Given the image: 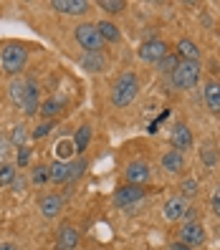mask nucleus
<instances>
[{
	"label": "nucleus",
	"mask_w": 220,
	"mask_h": 250,
	"mask_svg": "<svg viewBox=\"0 0 220 250\" xmlns=\"http://www.w3.org/2000/svg\"><path fill=\"white\" fill-rule=\"evenodd\" d=\"M137 94H139V79H137V73H132V71L122 73V76L111 83V104L116 109L129 106L132 101L137 99Z\"/></svg>",
	"instance_id": "f257e3e1"
},
{
	"label": "nucleus",
	"mask_w": 220,
	"mask_h": 250,
	"mask_svg": "<svg viewBox=\"0 0 220 250\" xmlns=\"http://www.w3.org/2000/svg\"><path fill=\"white\" fill-rule=\"evenodd\" d=\"M28 63V51L21 43H8V46L0 51V68H3L8 76H18Z\"/></svg>",
	"instance_id": "f03ea898"
},
{
	"label": "nucleus",
	"mask_w": 220,
	"mask_h": 250,
	"mask_svg": "<svg viewBox=\"0 0 220 250\" xmlns=\"http://www.w3.org/2000/svg\"><path fill=\"white\" fill-rule=\"evenodd\" d=\"M200 71L202 66L200 63H193V61H180L177 68H175L172 73V86L175 89H180V91H187V89H195L198 81H200Z\"/></svg>",
	"instance_id": "7ed1b4c3"
},
{
	"label": "nucleus",
	"mask_w": 220,
	"mask_h": 250,
	"mask_svg": "<svg viewBox=\"0 0 220 250\" xmlns=\"http://www.w3.org/2000/svg\"><path fill=\"white\" fill-rule=\"evenodd\" d=\"M73 38L86 53H101V48H104V38H101L94 23H79L73 28Z\"/></svg>",
	"instance_id": "20e7f679"
},
{
	"label": "nucleus",
	"mask_w": 220,
	"mask_h": 250,
	"mask_svg": "<svg viewBox=\"0 0 220 250\" xmlns=\"http://www.w3.org/2000/svg\"><path fill=\"white\" fill-rule=\"evenodd\" d=\"M167 53H170V46H167L165 41H159V38H150V41H144L142 46L137 48L139 61H144V63H159Z\"/></svg>",
	"instance_id": "39448f33"
},
{
	"label": "nucleus",
	"mask_w": 220,
	"mask_h": 250,
	"mask_svg": "<svg viewBox=\"0 0 220 250\" xmlns=\"http://www.w3.org/2000/svg\"><path fill=\"white\" fill-rule=\"evenodd\" d=\"M144 187H137V185H122V187H116L114 189V195H111V202H114V208H132V205H137L144 200Z\"/></svg>",
	"instance_id": "423d86ee"
},
{
	"label": "nucleus",
	"mask_w": 220,
	"mask_h": 250,
	"mask_svg": "<svg viewBox=\"0 0 220 250\" xmlns=\"http://www.w3.org/2000/svg\"><path fill=\"white\" fill-rule=\"evenodd\" d=\"M124 180H127V185L144 187L147 182L152 180V167L147 165L144 159H134V162H129V165L124 167Z\"/></svg>",
	"instance_id": "0eeeda50"
},
{
	"label": "nucleus",
	"mask_w": 220,
	"mask_h": 250,
	"mask_svg": "<svg viewBox=\"0 0 220 250\" xmlns=\"http://www.w3.org/2000/svg\"><path fill=\"white\" fill-rule=\"evenodd\" d=\"M208 238V230L200 220H193V223H182V230H180V243H185L187 248H198L205 243Z\"/></svg>",
	"instance_id": "6e6552de"
},
{
	"label": "nucleus",
	"mask_w": 220,
	"mask_h": 250,
	"mask_svg": "<svg viewBox=\"0 0 220 250\" xmlns=\"http://www.w3.org/2000/svg\"><path fill=\"white\" fill-rule=\"evenodd\" d=\"M187 200L182 197V195H172L165 205H162V217L167 220V223H177V220H182L185 217V212H187Z\"/></svg>",
	"instance_id": "1a4fd4ad"
},
{
	"label": "nucleus",
	"mask_w": 220,
	"mask_h": 250,
	"mask_svg": "<svg viewBox=\"0 0 220 250\" xmlns=\"http://www.w3.org/2000/svg\"><path fill=\"white\" fill-rule=\"evenodd\" d=\"M170 144H172V149H177V152H185L193 146V131H190L187 124H175L170 129Z\"/></svg>",
	"instance_id": "9d476101"
},
{
	"label": "nucleus",
	"mask_w": 220,
	"mask_h": 250,
	"mask_svg": "<svg viewBox=\"0 0 220 250\" xmlns=\"http://www.w3.org/2000/svg\"><path fill=\"white\" fill-rule=\"evenodd\" d=\"M23 114L25 116H36L41 109V91H38V83L33 79H28L25 83V96H23Z\"/></svg>",
	"instance_id": "9b49d317"
},
{
	"label": "nucleus",
	"mask_w": 220,
	"mask_h": 250,
	"mask_svg": "<svg viewBox=\"0 0 220 250\" xmlns=\"http://www.w3.org/2000/svg\"><path fill=\"white\" fill-rule=\"evenodd\" d=\"M51 8L64 16H84L91 8L89 0H51Z\"/></svg>",
	"instance_id": "f8f14e48"
},
{
	"label": "nucleus",
	"mask_w": 220,
	"mask_h": 250,
	"mask_svg": "<svg viewBox=\"0 0 220 250\" xmlns=\"http://www.w3.org/2000/svg\"><path fill=\"white\" fill-rule=\"evenodd\" d=\"M38 208H41V215L46 217V220H53V217L61 215V210H64V200H61V195L48 192V195H43V197H41Z\"/></svg>",
	"instance_id": "ddd939ff"
},
{
	"label": "nucleus",
	"mask_w": 220,
	"mask_h": 250,
	"mask_svg": "<svg viewBox=\"0 0 220 250\" xmlns=\"http://www.w3.org/2000/svg\"><path fill=\"white\" fill-rule=\"evenodd\" d=\"M79 240H81L79 230L73 225H64L61 230H58V235H56V250H76Z\"/></svg>",
	"instance_id": "4468645a"
},
{
	"label": "nucleus",
	"mask_w": 220,
	"mask_h": 250,
	"mask_svg": "<svg viewBox=\"0 0 220 250\" xmlns=\"http://www.w3.org/2000/svg\"><path fill=\"white\" fill-rule=\"evenodd\" d=\"M202 99H205V106H208L213 114H220V81L210 79L202 83Z\"/></svg>",
	"instance_id": "2eb2a0df"
},
{
	"label": "nucleus",
	"mask_w": 220,
	"mask_h": 250,
	"mask_svg": "<svg viewBox=\"0 0 220 250\" xmlns=\"http://www.w3.org/2000/svg\"><path fill=\"white\" fill-rule=\"evenodd\" d=\"M159 165H162V169L167 174H180L185 169V152H177V149H170L162 154V159H159Z\"/></svg>",
	"instance_id": "dca6fc26"
},
{
	"label": "nucleus",
	"mask_w": 220,
	"mask_h": 250,
	"mask_svg": "<svg viewBox=\"0 0 220 250\" xmlns=\"http://www.w3.org/2000/svg\"><path fill=\"white\" fill-rule=\"evenodd\" d=\"M175 48H177V53H175V56H177L180 61H193V63H200L202 51L198 48V43H195V41H190V38H180Z\"/></svg>",
	"instance_id": "f3484780"
},
{
	"label": "nucleus",
	"mask_w": 220,
	"mask_h": 250,
	"mask_svg": "<svg viewBox=\"0 0 220 250\" xmlns=\"http://www.w3.org/2000/svg\"><path fill=\"white\" fill-rule=\"evenodd\" d=\"M79 63H81L84 71H89V73H101L107 68V58H104V53H84Z\"/></svg>",
	"instance_id": "a211bd4d"
},
{
	"label": "nucleus",
	"mask_w": 220,
	"mask_h": 250,
	"mask_svg": "<svg viewBox=\"0 0 220 250\" xmlns=\"http://www.w3.org/2000/svg\"><path fill=\"white\" fill-rule=\"evenodd\" d=\"M51 169V182L53 185H66L71 182V162H53V165H48Z\"/></svg>",
	"instance_id": "6ab92c4d"
},
{
	"label": "nucleus",
	"mask_w": 220,
	"mask_h": 250,
	"mask_svg": "<svg viewBox=\"0 0 220 250\" xmlns=\"http://www.w3.org/2000/svg\"><path fill=\"white\" fill-rule=\"evenodd\" d=\"M25 83H28V81H25V79H18V76L13 79L10 83H8V99H10V104H13V106H18V109L23 106V96H25Z\"/></svg>",
	"instance_id": "aec40b11"
},
{
	"label": "nucleus",
	"mask_w": 220,
	"mask_h": 250,
	"mask_svg": "<svg viewBox=\"0 0 220 250\" xmlns=\"http://www.w3.org/2000/svg\"><path fill=\"white\" fill-rule=\"evenodd\" d=\"M38 111H41V116H43L46 122H53L56 116L64 111V101H61V99H56V96H51V99H46V101H43Z\"/></svg>",
	"instance_id": "412c9836"
},
{
	"label": "nucleus",
	"mask_w": 220,
	"mask_h": 250,
	"mask_svg": "<svg viewBox=\"0 0 220 250\" xmlns=\"http://www.w3.org/2000/svg\"><path fill=\"white\" fill-rule=\"evenodd\" d=\"M96 31L101 33V38L109 41V43H116V41H122V28L111 23V21H99L96 23Z\"/></svg>",
	"instance_id": "4be33fe9"
},
{
	"label": "nucleus",
	"mask_w": 220,
	"mask_h": 250,
	"mask_svg": "<svg viewBox=\"0 0 220 250\" xmlns=\"http://www.w3.org/2000/svg\"><path fill=\"white\" fill-rule=\"evenodd\" d=\"M73 149H76V154H81V152H86V146H89V142H91V126L89 124H84V126H79L76 129V134H73Z\"/></svg>",
	"instance_id": "5701e85b"
},
{
	"label": "nucleus",
	"mask_w": 220,
	"mask_h": 250,
	"mask_svg": "<svg viewBox=\"0 0 220 250\" xmlns=\"http://www.w3.org/2000/svg\"><path fill=\"white\" fill-rule=\"evenodd\" d=\"M53 152H56V159H58V162H71L73 154H76V149H73V142H71V139H61V142L53 146Z\"/></svg>",
	"instance_id": "b1692460"
},
{
	"label": "nucleus",
	"mask_w": 220,
	"mask_h": 250,
	"mask_svg": "<svg viewBox=\"0 0 220 250\" xmlns=\"http://www.w3.org/2000/svg\"><path fill=\"white\" fill-rule=\"evenodd\" d=\"M177 63H180V58L177 56H175L172 51L162 58V61H159V63H154L157 66V71L159 73H162V76H172V73H175V68H177Z\"/></svg>",
	"instance_id": "393cba45"
},
{
	"label": "nucleus",
	"mask_w": 220,
	"mask_h": 250,
	"mask_svg": "<svg viewBox=\"0 0 220 250\" xmlns=\"http://www.w3.org/2000/svg\"><path fill=\"white\" fill-rule=\"evenodd\" d=\"M18 177V167L16 165H0V187H10L13 182H16Z\"/></svg>",
	"instance_id": "a878e982"
},
{
	"label": "nucleus",
	"mask_w": 220,
	"mask_h": 250,
	"mask_svg": "<svg viewBox=\"0 0 220 250\" xmlns=\"http://www.w3.org/2000/svg\"><path fill=\"white\" fill-rule=\"evenodd\" d=\"M8 142H10L13 146H18V149H21V146H25V142H28V129H25L23 124H16V126L10 129Z\"/></svg>",
	"instance_id": "bb28decb"
},
{
	"label": "nucleus",
	"mask_w": 220,
	"mask_h": 250,
	"mask_svg": "<svg viewBox=\"0 0 220 250\" xmlns=\"http://www.w3.org/2000/svg\"><path fill=\"white\" fill-rule=\"evenodd\" d=\"M31 182H33L36 187L51 182V169H48V165H36L33 172H31Z\"/></svg>",
	"instance_id": "cd10ccee"
},
{
	"label": "nucleus",
	"mask_w": 220,
	"mask_h": 250,
	"mask_svg": "<svg viewBox=\"0 0 220 250\" xmlns=\"http://www.w3.org/2000/svg\"><path fill=\"white\" fill-rule=\"evenodd\" d=\"M180 192H182V197H185V200L198 197V192H200V182H198L195 177H185V180H182V185H180Z\"/></svg>",
	"instance_id": "c85d7f7f"
},
{
	"label": "nucleus",
	"mask_w": 220,
	"mask_h": 250,
	"mask_svg": "<svg viewBox=\"0 0 220 250\" xmlns=\"http://www.w3.org/2000/svg\"><path fill=\"white\" fill-rule=\"evenodd\" d=\"M99 8L111 13V16H116V13H122L127 8V3H124V0H99Z\"/></svg>",
	"instance_id": "c756f323"
},
{
	"label": "nucleus",
	"mask_w": 220,
	"mask_h": 250,
	"mask_svg": "<svg viewBox=\"0 0 220 250\" xmlns=\"http://www.w3.org/2000/svg\"><path fill=\"white\" fill-rule=\"evenodd\" d=\"M86 167H89L86 159H71V180H79L81 174L86 172Z\"/></svg>",
	"instance_id": "7c9ffc66"
},
{
	"label": "nucleus",
	"mask_w": 220,
	"mask_h": 250,
	"mask_svg": "<svg viewBox=\"0 0 220 250\" xmlns=\"http://www.w3.org/2000/svg\"><path fill=\"white\" fill-rule=\"evenodd\" d=\"M200 159L205 162V165H208V167H213L215 165V162H218V152H215V146H202V149H200Z\"/></svg>",
	"instance_id": "2f4dec72"
},
{
	"label": "nucleus",
	"mask_w": 220,
	"mask_h": 250,
	"mask_svg": "<svg viewBox=\"0 0 220 250\" xmlns=\"http://www.w3.org/2000/svg\"><path fill=\"white\" fill-rule=\"evenodd\" d=\"M31 146H21L18 149V154H16V167L18 169H23V167H28V162H31Z\"/></svg>",
	"instance_id": "473e14b6"
},
{
	"label": "nucleus",
	"mask_w": 220,
	"mask_h": 250,
	"mask_svg": "<svg viewBox=\"0 0 220 250\" xmlns=\"http://www.w3.org/2000/svg\"><path fill=\"white\" fill-rule=\"evenodd\" d=\"M53 126H56V122H43V124H38V126L33 129V139H43V137H48L51 131H53Z\"/></svg>",
	"instance_id": "72a5a7b5"
},
{
	"label": "nucleus",
	"mask_w": 220,
	"mask_h": 250,
	"mask_svg": "<svg viewBox=\"0 0 220 250\" xmlns=\"http://www.w3.org/2000/svg\"><path fill=\"white\" fill-rule=\"evenodd\" d=\"M210 210L215 217H220V185L213 189V195H210Z\"/></svg>",
	"instance_id": "f704fd0d"
},
{
	"label": "nucleus",
	"mask_w": 220,
	"mask_h": 250,
	"mask_svg": "<svg viewBox=\"0 0 220 250\" xmlns=\"http://www.w3.org/2000/svg\"><path fill=\"white\" fill-rule=\"evenodd\" d=\"M10 149V142L5 139V137H0V165H5V159H8V152Z\"/></svg>",
	"instance_id": "c9c22d12"
},
{
	"label": "nucleus",
	"mask_w": 220,
	"mask_h": 250,
	"mask_svg": "<svg viewBox=\"0 0 220 250\" xmlns=\"http://www.w3.org/2000/svg\"><path fill=\"white\" fill-rule=\"evenodd\" d=\"M167 250H193V248H187L185 243H180V240H175V243H172V245H170Z\"/></svg>",
	"instance_id": "e433bc0d"
},
{
	"label": "nucleus",
	"mask_w": 220,
	"mask_h": 250,
	"mask_svg": "<svg viewBox=\"0 0 220 250\" xmlns=\"http://www.w3.org/2000/svg\"><path fill=\"white\" fill-rule=\"evenodd\" d=\"M10 189H13V192H21V189H23V180H21V174L16 177V182L10 185Z\"/></svg>",
	"instance_id": "4c0bfd02"
},
{
	"label": "nucleus",
	"mask_w": 220,
	"mask_h": 250,
	"mask_svg": "<svg viewBox=\"0 0 220 250\" xmlns=\"http://www.w3.org/2000/svg\"><path fill=\"white\" fill-rule=\"evenodd\" d=\"M0 250H18L16 243H0Z\"/></svg>",
	"instance_id": "58836bf2"
}]
</instances>
